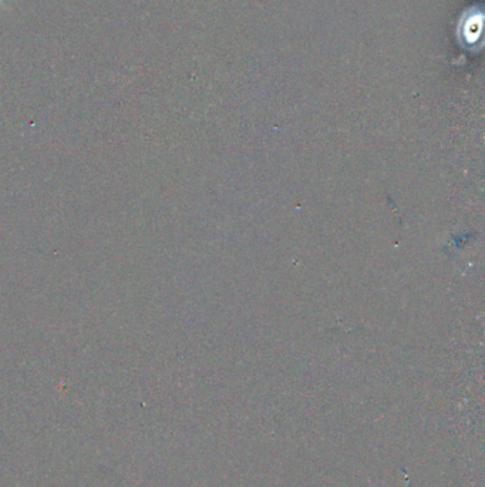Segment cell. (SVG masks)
I'll return each instance as SVG.
<instances>
[{"label": "cell", "mask_w": 485, "mask_h": 487, "mask_svg": "<svg viewBox=\"0 0 485 487\" xmlns=\"http://www.w3.org/2000/svg\"><path fill=\"white\" fill-rule=\"evenodd\" d=\"M3 2V0H0V3H2Z\"/></svg>", "instance_id": "obj_1"}]
</instances>
